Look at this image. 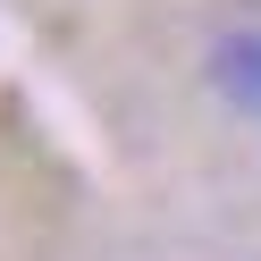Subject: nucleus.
<instances>
[{"instance_id": "1", "label": "nucleus", "mask_w": 261, "mask_h": 261, "mask_svg": "<svg viewBox=\"0 0 261 261\" xmlns=\"http://www.w3.org/2000/svg\"><path fill=\"white\" fill-rule=\"evenodd\" d=\"M211 85L236 110H261V25H236V34L211 42Z\"/></svg>"}]
</instances>
